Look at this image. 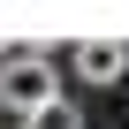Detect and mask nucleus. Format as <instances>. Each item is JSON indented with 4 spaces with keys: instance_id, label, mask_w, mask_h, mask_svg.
Instances as JSON below:
<instances>
[{
    "instance_id": "obj_1",
    "label": "nucleus",
    "mask_w": 129,
    "mask_h": 129,
    "mask_svg": "<svg viewBox=\"0 0 129 129\" xmlns=\"http://www.w3.org/2000/svg\"><path fill=\"white\" fill-rule=\"evenodd\" d=\"M53 99H61V69H53V53L23 46V53H8V61H0V106L38 114V106H53Z\"/></svg>"
},
{
    "instance_id": "obj_2",
    "label": "nucleus",
    "mask_w": 129,
    "mask_h": 129,
    "mask_svg": "<svg viewBox=\"0 0 129 129\" xmlns=\"http://www.w3.org/2000/svg\"><path fill=\"white\" fill-rule=\"evenodd\" d=\"M121 76H129V46H121V38H84V46H76V84H99V91H106V84H121Z\"/></svg>"
},
{
    "instance_id": "obj_3",
    "label": "nucleus",
    "mask_w": 129,
    "mask_h": 129,
    "mask_svg": "<svg viewBox=\"0 0 129 129\" xmlns=\"http://www.w3.org/2000/svg\"><path fill=\"white\" fill-rule=\"evenodd\" d=\"M23 129H84V99H69V91H61L53 106H38V114H23Z\"/></svg>"
}]
</instances>
